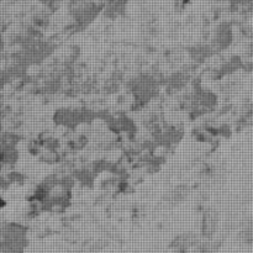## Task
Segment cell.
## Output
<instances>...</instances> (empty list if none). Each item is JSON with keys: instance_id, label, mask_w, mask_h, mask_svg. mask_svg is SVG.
Masks as SVG:
<instances>
[{"instance_id": "1", "label": "cell", "mask_w": 253, "mask_h": 253, "mask_svg": "<svg viewBox=\"0 0 253 253\" xmlns=\"http://www.w3.org/2000/svg\"><path fill=\"white\" fill-rule=\"evenodd\" d=\"M29 239L25 227L7 224L0 229V253H25Z\"/></svg>"}, {"instance_id": "2", "label": "cell", "mask_w": 253, "mask_h": 253, "mask_svg": "<svg viewBox=\"0 0 253 253\" xmlns=\"http://www.w3.org/2000/svg\"><path fill=\"white\" fill-rule=\"evenodd\" d=\"M103 11V5L94 0H71L68 14L77 27H86Z\"/></svg>"}, {"instance_id": "3", "label": "cell", "mask_w": 253, "mask_h": 253, "mask_svg": "<svg viewBox=\"0 0 253 253\" xmlns=\"http://www.w3.org/2000/svg\"><path fill=\"white\" fill-rule=\"evenodd\" d=\"M221 225V216L219 210L214 207H208L203 210L199 220V236L204 241H215Z\"/></svg>"}, {"instance_id": "4", "label": "cell", "mask_w": 253, "mask_h": 253, "mask_svg": "<svg viewBox=\"0 0 253 253\" xmlns=\"http://www.w3.org/2000/svg\"><path fill=\"white\" fill-rule=\"evenodd\" d=\"M130 90L136 100L148 101L158 93V83L150 74H140L130 83Z\"/></svg>"}, {"instance_id": "5", "label": "cell", "mask_w": 253, "mask_h": 253, "mask_svg": "<svg viewBox=\"0 0 253 253\" xmlns=\"http://www.w3.org/2000/svg\"><path fill=\"white\" fill-rule=\"evenodd\" d=\"M203 241L204 240L197 232H180L170 242V251L172 253H199Z\"/></svg>"}, {"instance_id": "6", "label": "cell", "mask_w": 253, "mask_h": 253, "mask_svg": "<svg viewBox=\"0 0 253 253\" xmlns=\"http://www.w3.org/2000/svg\"><path fill=\"white\" fill-rule=\"evenodd\" d=\"M234 40V26L230 22H220L212 31L209 47L210 49H214V51H225L231 46Z\"/></svg>"}, {"instance_id": "7", "label": "cell", "mask_w": 253, "mask_h": 253, "mask_svg": "<svg viewBox=\"0 0 253 253\" xmlns=\"http://www.w3.org/2000/svg\"><path fill=\"white\" fill-rule=\"evenodd\" d=\"M190 105L195 111L209 113L217 105V95L209 89H199L190 96Z\"/></svg>"}, {"instance_id": "8", "label": "cell", "mask_w": 253, "mask_h": 253, "mask_svg": "<svg viewBox=\"0 0 253 253\" xmlns=\"http://www.w3.org/2000/svg\"><path fill=\"white\" fill-rule=\"evenodd\" d=\"M239 241L245 246H253V216H246L239 222L236 230Z\"/></svg>"}, {"instance_id": "9", "label": "cell", "mask_w": 253, "mask_h": 253, "mask_svg": "<svg viewBox=\"0 0 253 253\" xmlns=\"http://www.w3.org/2000/svg\"><path fill=\"white\" fill-rule=\"evenodd\" d=\"M189 193L190 190L189 188H188V185H184V184L174 185L172 189L168 190L165 199L168 205H170V207H177V205L183 204V203L188 199Z\"/></svg>"}, {"instance_id": "10", "label": "cell", "mask_w": 253, "mask_h": 253, "mask_svg": "<svg viewBox=\"0 0 253 253\" xmlns=\"http://www.w3.org/2000/svg\"><path fill=\"white\" fill-rule=\"evenodd\" d=\"M125 0H109L105 6H103V10L109 16H119V15L125 11Z\"/></svg>"}, {"instance_id": "11", "label": "cell", "mask_w": 253, "mask_h": 253, "mask_svg": "<svg viewBox=\"0 0 253 253\" xmlns=\"http://www.w3.org/2000/svg\"><path fill=\"white\" fill-rule=\"evenodd\" d=\"M229 4L239 11H251L253 10V0H227Z\"/></svg>"}, {"instance_id": "12", "label": "cell", "mask_w": 253, "mask_h": 253, "mask_svg": "<svg viewBox=\"0 0 253 253\" xmlns=\"http://www.w3.org/2000/svg\"><path fill=\"white\" fill-rule=\"evenodd\" d=\"M39 1L41 2V5L44 7V9L51 11V10L57 9V7H58L62 2L66 1V0H39Z\"/></svg>"}, {"instance_id": "13", "label": "cell", "mask_w": 253, "mask_h": 253, "mask_svg": "<svg viewBox=\"0 0 253 253\" xmlns=\"http://www.w3.org/2000/svg\"><path fill=\"white\" fill-rule=\"evenodd\" d=\"M251 84H252V88H253V76H252V79H251Z\"/></svg>"}, {"instance_id": "14", "label": "cell", "mask_w": 253, "mask_h": 253, "mask_svg": "<svg viewBox=\"0 0 253 253\" xmlns=\"http://www.w3.org/2000/svg\"><path fill=\"white\" fill-rule=\"evenodd\" d=\"M16 1H27V0H16Z\"/></svg>"}]
</instances>
